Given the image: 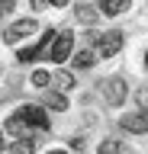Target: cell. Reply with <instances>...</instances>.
Segmentation results:
<instances>
[{"mask_svg": "<svg viewBox=\"0 0 148 154\" xmlns=\"http://www.w3.org/2000/svg\"><path fill=\"white\" fill-rule=\"evenodd\" d=\"M93 64H97V51L84 48V51H77V55H74V67H93Z\"/></svg>", "mask_w": 148, "mask_h": 154, "instance_id": "obj_9", "label": "cell"}, {"mask_svg": "<svg viewBox=\"0 0 148 154\" xmlns=\"http://www.w3.org/2000/svg\"><path fill=\"white\" fill-rule=\"evenodd\" d=\"M49 80H52L49 71H36V74H32V87H49Z\"/></svg>", "mask_w": 148, "mask_h": 154, "instance_id": "obj_16", "label": "cell"}, {"mask_svg": "<svg viewBox=\"0 0 148 154\" xmlns=\"http://www.w3.org/2000/svg\"><path fill=\"white\" fill-rule=\"evenodd\" d=\"M23 61V64H29V61H36V58H42V51H39V45H32V48H23L20 55H16Z\"/></svg>", "mask_w": 148, "mask_h": 154, "instance_id": "obj_12", "label": "cell"}, {"mask_svg": "<svg viewBox=\"0 0 148 154\" xmlns=\"http://www.w3.org/2000/svg\"><path fill=\"white\" fill-rule=\"evenodd\" d=\"M0 154H3V132H0Z\"/></svg>", "mask_w": 148, "mask_h": 154, "instance_id": "obj_19", "label": "cell"}, {"mask_svg": "<svg viewBox=\"0 0 148 154\" xmlns=\"http://www.w3.org/2000/svg\"><path fill=\"white\" fill-rule=\"evenodd\" d=\"M135 106H138L142 116H148V87H142V90L135 93Z\"/></svg>", "mask_w": 148, "mask_h": 154, "instance_id": "obj_14", "label": "cell"}, {"mask_svg": "<svg viewBox=\"0 0 148 154\" xmlns=\"http://www.w3.org/2000/svg\"><path fill=\"white\" fill-rule=\"evenodd\" d=\"M45 106H49V109H61V112H65V109H68V96H65V93H49V96H45Z\"/></svg>", "mask_w": 148, "mask_h": 154, "instance_id": "obj_11", "label": "cell"}, {"mask_svg": "<svg viewBox=\"0 0 148 154\" xmlns=\"http://www.w3.org/2000/svg\"><path fill=\"white\" fill-rule=\"evenodd\" d=\"M29 32H36V23H32V19H20V23H13V26L3 32V42L13 45V42H20V38L29 35Z\"/></svg>", "mask_w": 148, "mask_h": 154, "instance_id": "obj_6", "label": "cell"}, {"mask_svg": "<svg viewBox=\"0 0 148 154\" xmlns=\"http://www.w3.org/2000/svg\"><path fill=\"white\" fill-rule=\"evenodd\" d=\"M71 51H74V32L71 29H65V32H58V38L52 42L49 48V61H55V64H65V58H71Z\"/></svg>", "mask_w": 148, "mask_h": 154, "instance_id": "obj_1", "label": "cell"}, {"mask_svg": "<svg viewBox=\"0 0 148 154\" xmlns=\"http://www.w3.org/2000/svg\"><path fill=\"white\" fill-rule=\"evenodd\" d=\"M74 13H77V19H80V23H87V26H93V23H97V10L87 7V3H80Z\"/></svg>", "mask_w": 148, "mask_h": 154, "instance_id": "obj_10", "label": "cell"}, {"mask_svg": "<svg viewBox=\"0 0 148 154\" xmlns=\"http://www.w3.org/2000/svg\"><path fill=\"white\" fill-rule=\"evenodd\" d=\"M119 128H126V132H132V135H145V132H148V116L129 112V116L119 119Z\"/></svg>", "mask_w": 148, "mask_h": 154, "instance_id": "obj_5", "label": "cell"}, {"mask_svg": "<svg viewBox=\"0 0 148 154\" xmlns=\"http://www.w3.org/2000/svg\"><path fill=\"white\" fill-rule=\"evenodd\" d=\"M97 154H119V141H113V138H106V141L97 148Z\"/></svg>", "mask_w": 148, "mask_h": 154, "instance_id": "obj_15", "label": "cell"}, {"mask_svg": "<svg viewBox=\"0 0 148 154\" xmlns=\"http://www.w3.org/2000/svg\"><path fill=\"white\" fill-rule=\"evenodd\" d=\"M49 154H68V151H58V148H55V151H49Z\"/></svg>", "mask_w": 148, "mask_h": 154, "instance_id": "obj_20", "label": "cell"}, {"mask_svg": "<svg viewBox=\"0 0 148 154\" xmlns=\"http://www.w3.org/2000/svg\"><path fill=\"white\" fill-rule=\"evenodd\" d=\"M122 48V32L119 29H109V32H103V35L93 38V51H97V58H113Z\"/></svg>", "mask_w": 148, "mask_h": 154, "instance_id": "obj_2", "label": "cell"}, {"mask_svg": "<svg viewBox=\"0 0 148 154\" xmlns=\"http://www.w3.org/2000/svg\"><path fill=\"white\" fill-rule=\"evenodd\" d=\"M100 10H103L106 16H116V13H126L129 3H126V0H103V3H100Z\"/></svg>", "mask_w": 148, "mask_h": 154, "instance_id": "obj_8", "label": "cell"}, {"mask_svg": "<svg viewBox=\"0 0 148 154\" xmlns=\"http://www.w3.org/2000/svg\"><path fill=\"white\" fill-rule=\"evenodd\" d=\"M103 96H106L109 106H119L126 100V84H122L119 77H106V80H103Z\"/></svg>", "mask_w": 148, "mask_h": 154, "instance_id": "obj_4", "label": "cell"}, {"mask_svg": "<svg viewBox=\"0 0 148 154\" xmlns=\"http://www.w3.org/2000/svg\"><path fill=\"white\" fill-rule=\"evenodd\" d=\"M13 10V0H3V3H0V16H3V13H10Z\"/></svg>", "mask_w": 148, "mask_h": 154, "instance_id": "obj_18", "label": "cell"}, {"mask_svg": "<svg viewBox=\"0 0 148 154\" xmlns=\"http://www.w3.org/2000/svg\"><path fill=\"white\" fill-rule=\"evenodd\" d=\"M20 116L26 119V125H29L32 132H36V128H39V132H49V116H45L42 106H23Z\"/></svg>", "mask_w": 148, "mask_h": 154, "instance_id": "obj_3", "label": "cell"}, {"mask_svg": "<svg viewBox=\"0 0 148 154\" xmlns=\"http://www.w3.org/2000/svg\"><path fill=\"white\" fill-rule=\"evenodd\" d=\"M36 148H32V141L26 138V141H13V154H32Z\"/></svg>", "mask_w": 148, "mask_h": 154, "instance_id": "obj_17", "label": "cell"}, {"mask_svg": "<svg viewBox=\"0 0 148 154\" xmlns=\"http://www.w3.org/2000/svg\"><path fill=\"white\" fill-rule=\"evenodd\" d=\"M55 84H58V90L65 93V90H71V87H74V77H71L68 71H61V74H55Z\"/></svg>", "mask_w": 148, "mask_h": 154, "instance_id": "obj_13", "label": "cell"}, {"mask_svg": "<svg viewBox=\"0 0 148 154\" xmlns=\"http://www.w3.org/2000/svg\"><path fill=\"white\" fill-rule=\"evenodd\" d=\"M145 64H148V51H145Z\"/></svg>", "mask_w": 148, "mask_h": 154, "instance_id": "obj_21", "label": "cell"}, {"mask_svg": "<svg viewBox=\"0 0 148 154\" xmlns=\"http://www.w3.org/2000/svg\"><path fill=\"white\" fill-rule=\"evenodd\" d=\"M7 132H10L13 138H16V141H26V138H29V141H32V128H29V125H26V119H23L20 112H16V116H10V119H7Z\"/></svg>", "mask_w": 148, "mask_h": 154, "instance_id": "obj_7", "label": "cell"}]
</instances>
